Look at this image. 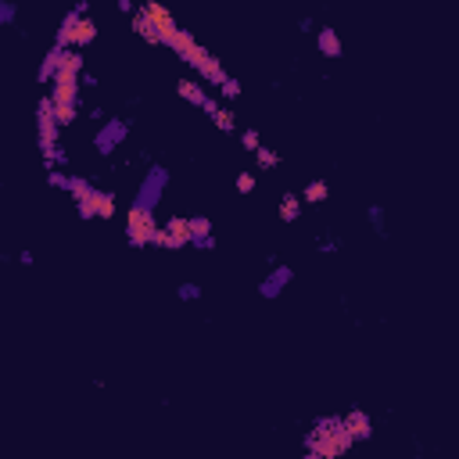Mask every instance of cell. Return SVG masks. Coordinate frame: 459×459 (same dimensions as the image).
<instances>
[{"label":"cell","instance_id":"cell-1","mask_svg":"<svg viewBox=\"0 0 459 459\" xmlns=\"http://www.w3.org/2000/svg\"><path fill=\"white\" fill-rule=\"evenodd\" d=\"M352 445H355V438L348 431L345 416H320L313 423V431H305V438H301L305 459H338Z\"/></svg>","mask_w":459,"mask_h":459},{"label":"cell","instance_id":"cell-2","mask_svg":"<svg viewBox=\"0 0 459 459\" xmlns=\"http://www.w3.org/2000/svg\"><path fill=\"white\" fill-rule=\"evenodd\" d=\"M130 29L137 36H144L147 43H155V47H169L176 40V33H179L172 11L165 4H158V0H144V4L130 15Z\"/></svg>","mask_w":459,"mask_h":459},{"label":"cell","instance_id":"cell-3","mask_svg":"<svg viewBox=\"0 0 459 459\" xmlns=\"http://www.w3.org/2000/svg\"><path fill=\"white\" fill-rule=\"evenodd\" d=\"M172 50H176V57H183V61H187V65L205 79V83H216V86H223L230 76H226V69L219 65V57L216 54H212L208 47H201L191 33H183V29H179V33H176V40L169 43Z\"/></svg>","mask_w":459,"mask_h":459},{"label":"cell","instance_id":"cell-4","mask_svg":"<svg viewBox=\"0 0 459 459\" xmlns=\"http://www.w3.org/2000/svg\"><path fill=\"white\" fill-rule=\"evenodd\" d=\"M69 194L76 201V212H79V219H115V194L94 187L90 179L83 176H72L69 179Z\"/></svg>","mask_w":459,"mask_h":459},{"label":"cell","instance_id":"cell-5","mask_svg":"<svg viewBox=\"0 0 459 459\" xmlns=\"http://www.w3.org/2000/svg\"><path fill=\"white\" fill-rule=\"evenodd\" d=\"M57 133H61V122L54 115V97H40L36 104V140H40V151H43V162L47 169H61L69 158H65V151H61L57 144Z\"/></svg>","mask_w":459,"mask_h":459},{"label":"cell","instance_id":"cell-6","mask_svg":"<svg viewBox=\"0 0 459 459\" xmlns=\"http://www.w3.org/2000/svg\"><path fill=\"white\" fill-rule=\"evenodd\" d=\"M94 40H97V22L90 18V15H79L76 8L61 18V29L54 33L57 47H76V50H86Z\"/></svg>","mask_w":459,"mask_h":459},{"label":"cell","instance_id":"cell-7","mask_svg":"<svg viewBox=\"0 0 459 459\" xmlns=\"http://www.w3.org/2000/svg\"><path fill=\"white\" fill-rule=\"evenodd\" d=\"M155 233H158L155 208L133 201L126 208V240H130V248H151V244H155Z\"/></svg>","mask_w":459,"mask_h":459},{"label":"cell","instance_id":"cell-8","mask_svg":"<svg viewBox=\"0 0 459 459\" xmlns=\"http://www.w3.org/2000/svg\"><path fill=\"white\" fill-rule=\"evenodd\" d=\"M126 137H130V122H126V118H104L101 130H97V137H94L97 155H104V158L115 155V147L126 144Z\"/></svg>","mask_w":459,"mask_h":459},{"label":"cell","instance_id":"cell-9","mask_svg":"<svg viewBox=\"0 0 459 459\" xmlns=\"http://www.w3.org/2000/svg\"><path fill=\"white\" fill-rule=\"evenodd\" d=\"M165 183H169V172L162 165H151L147 176H144V183H140V191H137V201L147 205V208H155L162 201V194H165Z\"/></svg>","mask_w":459,"mask_h":459},{"label":"cell","instance_id":"cell-10","mask_svg":"<svg viewBox=\"0 0 459 459\" xmlns=\"http://www.w3.org/2000/svg\"><path fill=\"white\" fill-rule=\"evenodd\" d=\"M291 280H294V269H291V266H273L266 277H262V284H259V298H266V301L280 298V294L291 287Z\"/></svg>","mask_w":459,"mask_h":459},{"label":"cell","instance_id":"cell-11","mask_svg":"<svg viewBox=\"0 0 459 459\" xmlns=\"http://www.w3.org/2000/svg\"><path fill=\"white\" fill-rule=\"evenodd\" d=\"M162 230H165V237H169V252L191 248V237H194V230H191V216H172V219L162 223Z\"/></svg>","mask_w":459,"mask_h":459},{"label":"cell","instance_id":"cell-12","mask_svg":"<svg viewBox=\"0 0 459 459\" xmlns=\"http://www.w3.org/2000/svg\"><path fill=\"white\" fill-rule=\"evenodd\" d=\"M191 230H194V237H191V248H201V252H216V233H212V219L208 216H191Z\"/></svg>","mask_w":459,"mask_h":459},{"label":"cell","instance_id":"cell-13","mask_svg":"<svg viewBox=\"0 0 459 459\" xmlns=\"http://www.w3.org/2000/svg\"><path fill=\"white\" fill-rule=\"evenodd\" d=\"M345 423H348V431H352L355 445L374 438V416L366 413V409H348V413H345Z\"/></svg>","mask_w":459,"mask_h":459},{"label":"cell","instance_id":"cell-14","mask_svg":"<svg viewBox=\"0 0 459 459\" xmlns=\"http://www.w3.org/2000/svg\"><path fill=\"white\" fill-rule=\"evenodd\" d=\"M176 94H179L183 101H187V104L201 108V111L212 104V97L205 94V86H201V83H194V79H179V83H176Z\"/></svg>","mask_w":459,"mask_h":459},{"label":"cell","instance_id":"cell-15","mask_svg":"<svg viewBox=\"0 0 459 459\" xmlns=\"http://www.w3.org/2000/svg\"><path fill=\"white\" fill-rule=\"evenodd\" d=\"M65 50H69V47H57V43L47 50V57L40 61V69H36V79H40V83H54V76H57V69H61V61H65Z\"/></svg>","mask_w":459,"mask_h":459},{"label":"cell","instance_id":"cell-16","mask_svg":"<svg viewBox=\"0 0 459 459\" xmlns=\"http://www.w3.org/2000/svg\"><path fill=\"white\" fill-rule=\"evenodd\" d=\"M316 47H320V54H323V57H341V54H345L341 33H338V29H330V25L316 33Z\"/></svg>","mask_w":459,"mask_h":459},{"label":"cell","instance_id":"cell-17","mask_svg":"<svg viewBox=\"0 0 459 459\" xmlns=\"http://www.w3.org/2000/svg\"><path fill=\"white\" fill-rule=\"evenodd\" d=\"M205 111H208V118H212V122H216V130H223V133H233V130H237V115H233L230 108H223V104L212 101Z\"/></svg>","mask_w":459,"mask_h":459},{"label":"cell","instance_id":"cell-18","mask_svg":"<svg viewBox=\"0 0 459 459\" xmlns=\"http://www.w3.org/2000/svg\"><path fill=\"white\" fill-rule=\"evenodd\" d=\"M327 198H330V183L327 179H309V183H305V191H301L305 205H323Z\"/></svg>","mask_w":459,"mask_h":459},{"label":"cell","instance_id":"cell-19","mask_svg":"<svg viewBox=\"0 0 459 459\" xmlns=\"http://www.w3.org/2000/svg\"><path fill=\"white\" fill-rule=\"evenodd\" d=\"M301 205H305L301 194H291V191H287V194L280 198V208H277V212H280V219H284V223H294V219L301 216Z\"/></svg>","mask_w":459,"mask_h":459},{"label":"cell","instance_id":"cell-20","mask_svg":"<svg viewBox=\"0 0 459 459\" xmlns=\"http://www.w3.org/2000/svg\"><path fill=\"white\" fill-rule=\"evenodd\" d=\"M255 165H259V172H273V169H277L280 165V155H277V151H273V147H259L255 151Z\"/></svg>","mask_w":459,"mask_h":459},{"label":"cell","instance_id":"cell-21","mask_svg":"<svg viewBox=\"0 0 459 459\" xmlns=\"http://www.w3.org/2000/svg\"><path fill=\"white\" fill-rule=\"evenodd\" d=\"M366 223L374 226L377 237H388V219H384V208H381V205H370V208H366Z\"/></svg>","mask_w":459,"mask_h":459},{"label":"cell","instance_id":"cell-22","mask_svg":"<svg viewBox=\"0 0 459 459\" xmlns=\"http://www.w3.org/2000/svg\"><path fill=\"white\" fill-rule=\"evenodd\" d=\"M54 115L61 122V130H65V126H72V122L79 118V104H54Z\"/></svg>","mask_w":459,"mask_h":459},{"label":"cell","instance_id":"cell-23","mask_svg":"<svg viewBox=\"0 0 459 459\" xmlns=\"http://www.w3.org/2000/svg\"><path fill=\"white\" fill-rule=\"evenodd\" d=\"M18 18V4L15 0H0V25H15Z\"/></svg>","mask_w":459,"mask_h":459},{"label":"cell","instance_id":"cell-24","mask_svg":"<svg viewBox=\"0 0 459 459\" xmlns=\"http://www.w3.org/2000/svg\"><path fill=\"white\" fill-rule=\"evenodd\" d=\"M255 187H259V176L255 172H240L237 176V194H252Z\"/></svg>","mask_w":459,"mask_h":459},{"label":"cell","instance_id":"cell-25","mask_svg":"<svg viewBox=\"0 0 459 459\" xmlns=\"http://www.w3.org/2000/svg\"><path fill=\"white\" fill-rule=\"evenodd\" d=\"M69 179H72V176H65L61 169H47V183H50L54 191H69Z\"/></svg>","mask_w":459,"mask_h":459},{"label":"cell","instance_id":"cell-26","mask_svg":"<svg viewBox=\"0 0 459 459\" xmlns=\"http://www.w3.org/2000/svg\"><path fill=\"white\" fill-rule=\"evenodd\" d=\"M176 298H179V301H198V298H201V287H198V284H179V287H176Z\"/></svg>","mask_w":459,"mask_h":459},{"label":"cell","instance_id":"cell-27","mask_svg":"<svg viewBox=\"0 0 459 459\" xmlns=\"http://www.w3.org/2000/svg\"><path fill=\"white\" fill-rule=\"evenodd\" d=\"M240 144H244V151H252V155H255V151L262 147V140H259V130H244V133H240Z\"/></svg>","mask_w":459,"mask_h":459},{"label":"cell","instance_id":"cell-28","mask_svg":"<svg viewBox=\"0 0 459 459\" xmlns=\"http://www.w3.org/2000/svg\"><path fill=\"white\" fill-rule=\"evenodd\" d=\"M219 94H223L226 101H233V97H240V83H237V79L230 76V79H226V83L219 86Z\"/></svg>","mask_w":459,"mask_h":459},{"label":"cell","instance_id":"cell-29","mask_svg":"<svg viewBox=\"0 0 459 459\" xmlns=\"http://www.w3.org/2000/svg\"><path fill=\"white\" fill-rule=\"evenodd\" d=\"M316 248H320L323 255H334V252H341V244H338V240H334V237H323V240L316 244Z\"/></svg>","mask_w":459,"mask_h":459},{"label":"cell","instance_id":"cell-30","mask_svg":"<svg viewBox=\"0 0 459 459\" xmlns=\"http://www.w3.org/2000/svg\"><path fill=\"white\" fill-rule=\"evenodd\" d=\"M298 29H301V33H313V29H316V22H313L309 15H301V18H298Z\"/></svg>","mask_w":459,"mask_h":459},{"label":"cell","instance_id":"cell-31","mask_svg":"<svg viewBox=\"0 0 459 459\" xmlns=\"http://www.w3.org/2000/svg\"><path fill=\"white\" fill-rule=\"evenodd\" d=\"M115 4H118V11H126V15H133L140 4H133V0H115Z\"/></svg>","mask_w":459,"mask_h":459},{"label":"cell","instance_id":"cell-32","mask_svg":"<svg viewBox=\"0 0 459 459\" xmlns=\"http://www.w3.org/2000/svg\"><path fill=\"white\" fill-rule=\"evenodd\" d=\"M83 86L94 90V86H97V76H94V72H83Z\"/></svg>","mask_w":459,"mask_h":459}]
</instances>
